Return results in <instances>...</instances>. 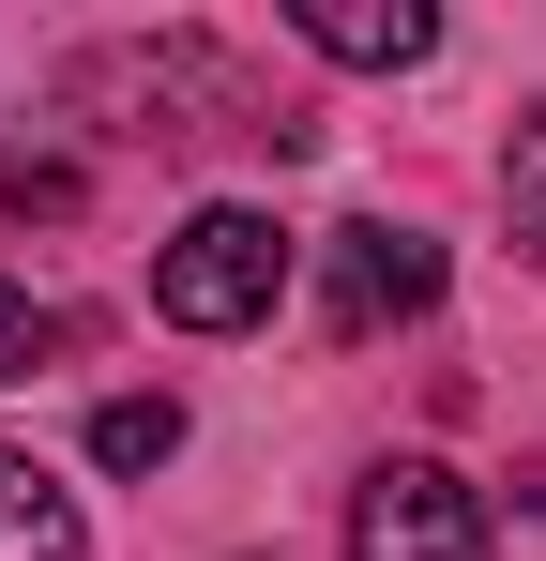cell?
I'll use <instances>...</instances> for the list:
<instances>
[{
  "label": "cell",
  "instance_id": "cell-2",
  "mask_svg": "<svg viewBox=\"0 0 546 561\" xmlns=\"http://www.w3.org/2000/svg\"><path fill=\"white\" fill-rule=\"evenodd\" d=\"M350 561H486V501L441 456H395L350 485Z\"/></svg>",
  "mask_w": 546,
  "mask_h": 561
},
{
  "label": "cell",
  "instance_id": "cell-4",
  "mask_svg": "<svg viewBox=\"0 0 546 561\" xmlns=\"http://www.w3.org/2000/svg\"><path fill=\"white\" fill-rule=\"evenodd\" d=\"M304 46H319V61H364V77H410V61L441 46V15H425V0H304Z\"/></svg>",
  "mask_w": 546,
  "mask_h": 561
},
{
  "label": "cell",
  "instance_id": "cell-1",
  "mask_svg": "<svg viewBox=\"0 0 546 561\" xmlns=\"http://www.w3.org/2000/svg\"><path fill=\"white\" fill-rule=\"evenodd\" d=\"M273 288H288V228H273V213H243V197L182 213L168 243H152V304H168L182 334H259Z\"/></svg>",
  "mask_w": 546,
  "mask_h": 561
},
{
  "label": "cell",
  "instance_id": "cell-6",
  "mask_svg": "<svg viewBox=\"0 0 546 561\" xmlns=\"http://www.w3.org/2000/svg\"><path fill=\"white\" fill-rule=\"evenodd\" d=\"M91 456L106 470H168L182 456V410L168 394H106V410H91Z\"/></svg>",
  "mask_w": 546,
  "mask_h": 561
},
{
  "label": "cell",
  "instance_id": "cell-7",
  "mask_svg": "<svg viewBox=\"0 0 546 561\" xmlns=\"http://www.w3.org/2000/svg\"><path fill=\"white\" fill-rule=\"evenodd\" d=\"M501 213H516V243L546 259V106L516 122V152H501Z\"/></svg>",
  "mask_w": 546,
  "mask_h": 561
},
{
  "label": "cell",
  "instance_id": "cell-3",
  "mask_svg": "<svg viewBox=\"0 0 546 561\" xmlns=\"http://www.w3.org/2000/svg\"><path fill=\"white\" fill-rule=\"evenodd\" d=\"M319 304H334V334L425 319V304H441V243H425V228H334V274H319Z\"/></svg>",
  "mask_w": 546,
  "mask_h": 561
},
{
  "label": "cell",
  "instance_id": "cell-8",
  "mask_svg": "<svg viewBox=\"0 0 546 561\" xmlns=\"http://www.w3.org/2000/svg\"><path fill=\"white\" fill-rule=\"evenodd\" d=\"M61 304H31V288H0V379H31V365H61Z\"/></svg>",
  "mask_w": 546,
  "mask_h": 561
},
{
  "label": "cell",
  "instance_id": "cell-5",
  "mask_svg": "<svg viewBox=\"0 0 546 561\" xmlns=\"http://www.w3.org/2000/svg\"><path fill=\"white\" fill-rule=\"evenodd\" d=\"M0 561H91L77 501H61V485H46L31 456H0Z\"/></svg>",
  "mask_w": 546,
  "mask_h": 561
}]
</instances>
